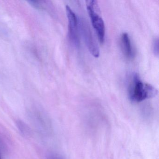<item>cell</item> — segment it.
Listing matches in <instances>:
<instances>
[{
	"instance_id": "1",
	"label": "cell",
	"mask_w": 159,
	"mask_h": 159,
	"mask_svg": "<svg viewBox=\"0 0 159 159\" xmlns=\"http://www.w3.org/2000/svg\"><path fill=\"white\" fill-rule=\"evenodd\" d=\"M158 90L149 84L141 81L137 74H134L128 90V96L131 101L139 103L146 99L154 97Z\"/></svg>"
},
{
	"instance_id": "2",
	"label": "cell",
	"mask_w": 159,
	"mask_h": 159,
	"mask_svg": "<svg viewBox=\"0 0 159 159\" xmlns=\"http://www.w3.org/2000/svg\"><path fill=\"white\" fill-rule=\"evenodd\" d=\"M86 5L92 25L96 32L98 40L100 43H103L105 39V25L100 16L98 2L94 0H88L86 1Z\"/></svg>"
},
{
	"instance_id": "3",
	"label": "cell",
	"mask_w": 159,
	"mask_h": 159,
	"mask_svg": "<svg viewBox=\"0 0 159 159\" xmlns=\"http://www.w3.org/2000/svg\"><path fill=\"white\" fill-rule=\"evenodd\" d=\"M66 11L68 21L69 39L74 46L78 47L80 45V39L78 32V18L71 8L68 5L66 6Z\"/></svg>"
},
{
	"instance_id": "4",
	"label": "cell",
	"mask_w": 159,
	"mask_h": 159,
	"mask_svg": "<svg viewBox=\"0 0 159 159\" xmlns=\"http://www.w3.org/2000/svg\"><path fill=\"white\" fill-rule=\"evenodd\" d=\"M80 27L82 32L84 39L90 53L95 57H98L99 56V48L93 37L90 27L84 20H82L80 22Z\"/></svg>"
},
{
	"instance_id": "5",
	"label": "cell",
	"mask_w": 159,
	"mask_h": 159,
	"mask_svg": "<svg viewBox=\"0 0 159 159\" xmlns=\"http://www.w3.org/2000/svg\"><path fill=\"white\" fill-rule=\"evenodd\" d=\"M121 43L122 49L125 56L126 58L129 59L132 58L134 56V52L130 38L127 33H123L121 38Z\"/></svg>"
},
{
	"instance_id": "6",
	"label": "cell",
	"mask_w": 159,
	"mask_h": 159,
	"mask_svg": "<svg viewBox=\"0 0 159 159\" xmlns=\"http://www.w3.org/2000/svg\"><path fill=\"white\" fill-rule=\"evenodd\" d=\"M153 52L156 56H159V39L156 38L153 41Z\"/></svg>"
},
{
	"instance_id": "7",
	"label": "cell",
	"mask_w": 159,
	"mask_h": 159,
	"mask_svg": "<svg viewBox=\"0 0 159 159\" xmlns=\"http://www.w3.org/2000/svg\"><path fill=\"white\" fill-rule=\"evenodd\" d=\"M48 159H65L57 154H52L49 156Z\"/></svg>"
},
{
	"instance_id": "8",
	"label": "cell",
	"mask_w": 159,
	"mask_h": 159,
	"mask_svg": "<svg viewBox=\"0 0 159 159\" xmlns=\"http://www.w3.org/2000/svg\"><path fill=\"white\" fill-rule=\"evenodd\" d=\"M0 159H1V156H0Z\"/></svg>"
}]
</instances>
